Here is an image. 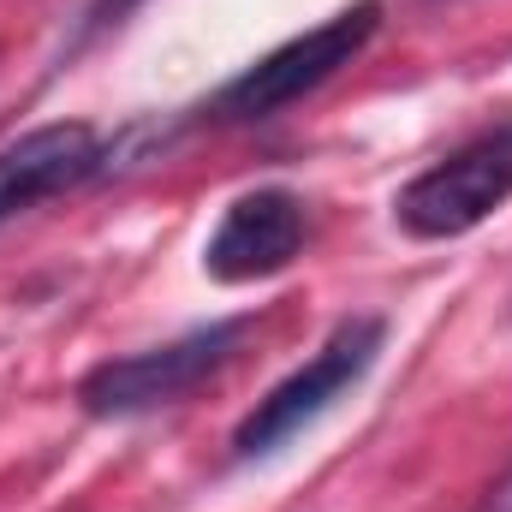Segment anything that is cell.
<instances>
[{
	"label": "cell",
	"mask_w": 512,
	"mask_h": 512,
	"mask_svg": "<svg viewBox=\"0 0 512 512\" xmlns=\"http://www.w3.org/2000/svg\"><path fill=\"white\" fill-rule=\"evenodd\" d=\"M382 30V0H358L334 18H322L316 30L268 48L262 60H251L239 78H227L215 96H209V120L221 126H256V120H274L280 108L316 96L328 78H340L364 48L370 36Z\"/></svg>",
	"instance_id": "obj_1"
},
{
	"label": "cell",
	"mask_w": 512,
	"mask_h": 512,
	"mask_svg": "<svg viewBox=\"0 0 512 512\" xmlns=\"http://www.w3.org/2000/svg\"><path fill=\"white\" fill-rule=\"evenodd\" d=\"M382 340H387L382 316H346V322L316 346V358H304L286 382L268 387L251 411L239 417V429H233V459H268V453H280L286 441H298L310 423H322L352 387L376 370Z\"/></svg>",
	"instance_id": "obj_2"
},
{
	"label": "cell",
	"mask_w": 512,
	"mask_h": 512,
	"mask_svg": "<svg viewBox=\"0 0 512 512\" xmlns=\"http://www.w3.org/2000/svg\"><path fill=\"white\" fill-rule=\"evenodd\" d=\"M245 334H251V316H221V322L185 328L179 340H161L149 352L108 358L78 382V405L90 417H143V411L179 405L239 358Z\"/></svg>",
	"instance_id": "obj_3"
},
{
	"label": "cell",
	"mask_w": 512,
	"mask_h": 512,
	"mask_svg": "<svg viewBox=\"0 0 512 512\" xmlns=\"http://www.w3.org/2000/svg\"><path fill=\"white\" fill-rule=\"evenodd\" d=\"M507 203H512V120H501V126L465 137L459 149H447L435 167H423L393 197V221H399V233H411L423 245H441V239L477 233Z\"/></svg>",
	"instance_id": "obj_4"
},
{
	"label": "cell",
	"mask_w": 512,
	"mask_h": 512,
	"mask_svg": "<svg viewBox=\"0 0 512 512\" xmlns=\"http://www.w3.org/2000/svg\"><path fill=\"white\" fill-rule=\"evenodd\" d=\"M310 239V209L286 185H256L221 209V227L203 245V268L221 286H251L280 268H292Z\"/></svg>",
	"instance_id": "obj_5"
},
{
	"label": "cell",
	"mask_w": 512,
	"mask_h": 512,
	"mask_svg": "<svg viewBox=\"0 0 512 512\" xmlns=\"http://www.w3.org/2000/svg\"><path fill=\"white\" fill-rule=\"evenodd\" d=\"M96 173H108V149H102L96 126H84V120H54V126L12 137L0 149V227Z\"/></svg>",
	"instance_id": "obj_6"
},
{
	"label": "cell",
	"mask_w": 512,
	"mask_h": 512,
	"mask_svg": "<svg viewBox=\"0 0 512 512\" xmlns=\"http://www.w3.org/2000/svg\"><path fill=\"white\" fill-rule=\"evenodd\" d=\"M137 0H90V12H84V36H96V30H108V24H120Z\"/></svg>",
	"instance_id": "obj_7"
},
{
	"label": "cell",
	"mask_w": 512,
	"mask_h": 512,
	"mask_svg": "<svg viewBox=\"0 0 512 512\" xmlns=\"http://www.w3.org/2000/svg\"><path fill=\"white\" fill-rule=\"evenodd\" d=\"M477 512H512V471L489 489V495H483V507H477Z\"/></svg>",
	"instance_id": "obj_8"
}]
</instances>
